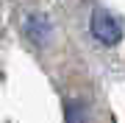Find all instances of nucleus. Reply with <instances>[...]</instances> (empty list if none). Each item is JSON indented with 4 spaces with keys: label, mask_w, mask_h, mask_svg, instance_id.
Returning <instances> with one entry per match:
<instances>
[{
    "label": "nucleus",
    "mask_w": 125,
    "mask_h": 123,
    "mask_svg": "<svg viewBox=\"0 0 125 123\" xmlns=\"http://www.w3.org/2000/svg\"><path fill=\"white\" fill-rule=\"evenodd\" d=\"M89 28H92V37L97 39L100 45H106V48L120 45V39H122V23L111 11H106V9H94L92 11Z\"/></svg>",
    "instance_id": "f257e3e1"
},
{
    "label": "nucleus",
    "mask_w": 125,
    "mask_h": 123,
    "mask_svg": "<svg viewBox=\"0 0 125 123\" xmlns=\"http://www.w3.org/2000/svg\"><path fill=\"white\" fill-rule=\"evenodd\" d=\"M25 34H28L31 42H36V45H47L53 28H50V23H47L45 14H31V17L25 20Z\"/></svg>",
    "instance_id": "f03ea898"
},
{
    "label": "nucleus",
    "mask_w": 125,
    "mask_h": 123,
    "mask_svg": "<svg viewBox=\"0 0 125 123\" xmlns=\"http://www.w3.org/2000/svg\"><path fill=\"white\" fill-rule=\"evenodd\" d=\"M67 123H83V106L78 101H70L67 104Z\"/></svg>",
    "instance_id": "7ed1b4c3"
}]
</instances>
